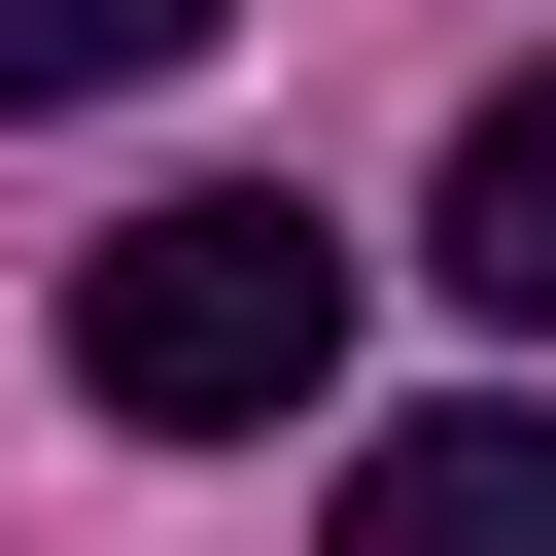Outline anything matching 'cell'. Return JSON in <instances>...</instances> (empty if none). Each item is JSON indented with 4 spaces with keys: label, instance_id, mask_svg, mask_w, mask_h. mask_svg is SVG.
Segmentation results:
<instances>
[{
    "label": "cell",
    "instance_id": "1",
    "mask_svg": "<svg viewBox=\"0 0 556 556\" xmlns=\"http://www.w3.org/2000/svg\"><path fill=\"white\" fill-rule=\"evenodd\" d=\"M70 382H104L139 452H243V417H313V382H348V243H313L278 174H174V208L70 278Z\"/></svg>",
    "mask_w": 556,
    "mask_h": 556
},
{
    "label": "cell",
    "instance_id": "2",
    "mask_svg": "<svg viewBox=\"0 0 556 556\" xmlns=\"http://www.w3.org/2000/svg\"><path fill=\"white\" fill-rule=\"evenodd\" d=\"M348 556H556V382H486V417H382V452H348Z\"/></svg>",
    "mask_w": 556,
    "mask_h": 556
},
{
    "label": "cell",
    "instance_id": "3",
    "mask_svg": "<svg viewBox=\"0 0 556 556\" xmlns=\"http://www.w3.org/2000/svg\"><path fill=\"white\" fill-rule=\"evenodd\" d=\"M417 278H452L486 348H556V70H486V104H452V208H417Z\"/></svg>",
    "mask_w": 556,
    "mask_h": 556
},
{
    "label": "cell",
    "instance_id": "4",
    "mask_svg": "<svg viewBox=\"0 0 556 556\" xmlns=\"http://www.w3.org/2000/svg\"><path fill=\"white\" fill-rule=\"evenodd\" d=\"M139 70H208V0H0V104H139Z\"/></svg>",
    "mask_w": 556,
    "mask_h": 556
}]
</instances>
